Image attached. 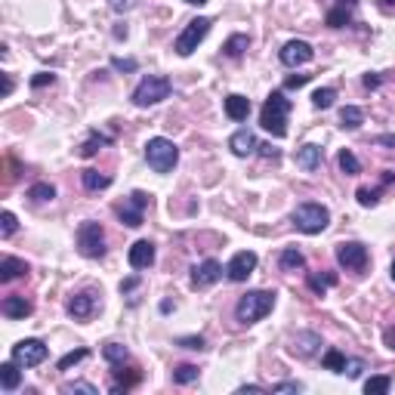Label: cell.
<instances>
[{
  "instance_id": "cell-52",
  "label": "cell",
  "mask_w": 395,
  "mask_h": 395,
  "mask_svg": "<svg viewBox=\"0 0 395 395\" xmlns=\"http://www.w3.org/2000/svg\"><path fill=\"white\" fill-rule=\"evenodd\" d=\"M13 93V80H10V74H3V96H10Z\"/></svg>"
},
{
  "instance_id": "cell-9",
  "label": "cell",
  "mask_w": 395,
  "mask_h": 395,
  "mask_svg": "<svg viewBox=\"0 0 395 395\" xmlns=\"http://www.w3.org/2000/svg\"><path fill=\"white\" fill-rule=\"evenodd\" d=\"M13 361H19L22 368H37L47 361V346L41 340H19L13 346Z\"/></svg>"
},
{
  "instance_id": "cell-54",
  "label": "cell",
  "mask_w": 395,
  "mask_h": 395,
  "mask_svg": "<svg viewBox=\"0 0 395 395\" xmlns=\"http://www.w3.org/2000/svg\"><path fill=\"white\" fill-rule=\"evenodd\" d=\"M377 143H380V145H395V136H380Z\"/></svg>"
},
{
  "instance_id": "cell-12",
  "label": "cell",
  "mask_w": 395,
  "mask_h": 395,
  "mask_svg": "<svg viewBox=\"0 0 395 395\" xmlns=\"http://www.w3.org/2000/svg\"><path fill=\"white\" fill-rule=\"evenodd\" d=\"M312 56H315V50H312V43H306V41H287L285 47H281V62H285L287 69L312 62Z\"/></svg>"
},
{
  "instance_id": "cell-51",
  "label": "cell",
  "mask_w": 395,
  "mask_h": 395,
  "mask_svg": "<svg viewBox=\"0 0 395 395\" xmlns=\"http://www.w3.org/2000/svg\"><path fill=\"white\" fill-rule=\"evenodd\" d=\"M139 285V278H127V281H121V294H127V290H133Z\"/></svg>"
},
{
  "instance_id": "cell-47",
  "label": "cell",
  "mask_w": 395,
  "mask_h": 395,
  "mask_svg": "<svg viewBox=\"0 0 395 395\" xmlns=\"http://www.w3.org/2000/svg\"><path fill=\"white\" fill-rule=\"evenodd\" d=\"M111 65H115L117 71H136V62H133V59H111Z\"/></svg>"
},
{
  "instance_id": "cell-14",
  "label": "cell",
  "mask_w": 395,
  "mask_h": 395,
  "mask_svg": "<svg viewBox=\"0 0 395 395\" xmlns=\"http://www.w3.org/2000/svg\"><path fill=\"white\" fill-rule=\"evenodd\" d=\"M96 294H90V290H84V294H74L69 300V315L78 318V322H87V318H93L96 312Z\"/></svg>"
},
{
  "instance_id": "cell-26",
  "label": "cell",
  "mask_w": 395,
  "mask_h": 395,
  "mask_svg": "<svg viewBox=\"0 0 395 395\" xmlns=\"http://www.w3.org/2000/svg\"><path fill=\"white\" fill-rule=\"evenodd\" d=\"M306 285H309V290H315L318 296H324L327 287L337 285V275H331V272H327V275H315V272H312L309 278H306Z\"/></svg>"
},
{
  "instance_id": "cell-15",
  "label": "cell",
  "mask_w": 395,
  "mask_h": 395,
  "mask_svg": "<svg viewBox=\"0 0 395 395\" xmlns=\"http://www.w3.org/2000/svg\"><path fill=\"white\" fill-rule=\"evenodd\" d=\"M127 259H130L133 269H148V266L155 263V244L152 241H136L127 253Z\"/></svg>"
},
{
  "instance_id": "cell-40",
  "label": "cell",
  "mask_w": 395,
  "mask_h": 395,
  "mask_svg": "<svg viewBox=\"0 0 395 395\" xmlns=\"http://www.w3.org/2000/svg\"><path fill=\"white\" fill-rule=\"evenodd\" d=\"M355 198H359L361 207H374L377 204V192H371V189H359L355 192Z\"/></svg>"
},
{
  "instance_id": "cell-17",
  "label": "cell",
  "mask_w": 395,
  "mask_h": 395,
  "mask_svg": "<svg viewBox=\"0 0 395 395\" xmlns=\"http://www.w3.org/2000/svg\"><path fill=\"white\" fill-rule=\"evenodd\" d=\"M318 346H322V337H318V333H296L294 343H290V352L300 355V359H312Z\"/></svg>"
},
{
  "instance_id": "cell-8",
  "label": "cell",
  "mask_w": 395,
  "mask_h": 395,
  "mask_svg": "<svg viewBox=\"0 0 395 395\" xmlns=\"http://www.w3.org/2000/svg\"><path fill=\"white\" fill-rule=\"evenodd\" d=\"M368 247L359 241H343L337 244V263L343 266V269H349V272H364L368 269Z\"/></svg>"
},
{
  "instance_id": "cell-55",
  "label": "cell",
  "mask_w": 395,
  "mask_h": 395,
  "mask_svg": "<svg viewBox=\"0 0 395 395\" xmlns=\"http://www.w3.org/2000/svg\"><path fill=\"white\" fill-rule=\"evenodd\" d=\"M238 392H263V386H241Z\"/></svg>"
},
{
  "instance_id": "cell-49",
  "label": "cell",
  "mask_w": 395,
  "mask_h": 395,
  "mask_svg": "<svg viewBox=\"0 0 395 395\" xmlns=\"http://www.w3.org/2000/svg\"><path fill=\"white\" fill-rule=\"evenodd\" d=\"M383 340H386V346H389L392 352H395V327H386V331H383Z\"/></svg>"
},
{
  "instance_id": "cell-46",
  "label": "cell",
  "mask_w": 395,
  "mask_h": 395,
  "mask_svg": "<svg viewBox=\"0 0 395 395\" xmlns=\"http://www.w3.org/2000/svg\"><path fill=\"white\" fill-rule=\"evenodd\" d=\"M303 84H309V74H290V78L285 80L287 90H294V87H303Z\"/></svg>"
},
{
  "instance_id": "cell-4",
  "label": "cell",
  "mask_w": 395,
  "mask_h": 395,
  "mask_svg": "<svg viewBox=\"0 0 395 395\" xmlns=\"http://www.w3.org/2000/svg\"><path fill=\"white\" fill-rule=\"evenodd\" d=\"M145 161L155 173H170L176 167V161H180V148L170 143V139L155 136L145 143Z\"/></svg>"
},
{
  "instance_id": "cell-24",
  "label": "cell",
  "mask_w": 395,
  "mask_h": 395,
  "mask_svg": "<svg viewBox=\"0 0 395 395\" xmlns=\"http://www.w3.org/2000/svg\"><path fill=\"white\" fill-rule=\"evenodd\" d=\"M115 380H117V383H115V389H111V392H127V389H130V386H136L139 383V380H143V374H139V371L136 368H130V371H124V368H117L115 371Z\"/></svg>"
},
{
  "instance_id": "cell-50",
  "label": "cell",
  "mask_w": 395,
  "mask_h": 395,
  "mask_svg": "<svg viewBox=\"0 0 395 395\" xmlns=\"http://www.w3.org/2000/svg\"><path fill=\"white\" fill-rule=\"evenodd\" d=\"M364 87L374 90V87H380V78H377V74H364Z\"/></svg>"
},
{
  "instance_id": "cell-36",
  "label": "cell",
  "mask_w": 395,
  "mask_h": 395,
  "mask_svg": "<svg viewBox=\"0 0 395 395\" xmlns=\"http://www.w3.org/2000/svg\"><path fill=\"white\" fill-rule=\"evenodd\" d=\"M349 19H352V13H349L346 6H337V10L327 13V25H331V28H343V25H349Z\"/></svg>"
},
{
  "instance_id": "cell-42",
  "label": "cell",
  "mask_w": 395,
  "mask_h": 395,
  "mask_svg": "<svg viewBox=\"0 0 395 395\" xmlns=\"http://www.w3.org/2000/svg\"><path fill=\"white\" fill-rule=\"evenodd\" d=\"M53 80H56V74H50V71H41V74H34V78H31V87H34V90H41V87L53 84Z\"/></svg>"
},
{
  "instance_id": "cell-29",
  "label": "cell",
  "mask_w": 395,
  "mask_h": 395,
  "mask_svg": "<svg viewBox=\"0 0 395 395\" xmlns=\"http://www.w3.org/2000/svg\"><path fill=\"white\" fill-rule=\"evenodd\" d=\"M340 121H343L346 130H359V127L364 124V111L355 108V106H346V108L340 111Z\"/></svg>"
},
{
  "instance_id": "cell-5",
  "label": "cell",
  "mask_w": 395,
  "mask_h": 395,
  "mask_svg": "<svg viewBox=\"0 0 395 395\" xmlns=\"http://www.w3.org/2000/svg\"><path fill=\"white\" fill-rule=\"evenodd\" d=\"M173 90V84H170V78H161V74H148V78L139 80V87L133 90V102H136L139 108H148V106H158L164 102Z\"/></svg>"
},
{
  "instance_id": "cell-56",
  "label": "cell",
  "mask_w": 395,
  "mask_h": 395,
  "mask_svg": "<svg viewBox=\"0 0 395 395\" xmlns=\"http://www.w3.org/2000/svg\"><path fill=\"white\" fill-rule=\"evenodd\" d=\"M185 3H192V6H201V3H207V0H185Z\"/></svg>"
},
{
  "instance_id": "cell-31",
  "label": "cell",
  "mask_w": 395,
  "mask_h": 395,
  "mask_svg": "<svg viewBox=\"0 0 395 395\" xmlns=\"http://www.w3.org/2000/svg\"><path fill=\"white\" fill-rule=\"evenodd\" d=\"M337 161H340V170H343V173H346V176H355V173H361V164H359V158H355L352 152H349V148H343Z\"/></svg>"
},
{
  "instance_id": "cell-25",
  "label": "cell",
  "mask_w": 395,
  "mask_h": 395,
  "mask_svg": "<svg viewBox=\"0 0 395 395\" xmlns=\"http://www.w3.org/2000/svg\"><path fill=\"white\" fill-rule=\"evenodd\" d=\"M322 364H324V371H333V374H346V355H343L340 349H327Z\"/></svg>"
},
{
  "instance_id": "cell-3",
  "label": "cell",
  "mask_w": 395,
  "mask_h": 395,
  "mask_svg": "<svg viewBox=\"0 0 395 395\" xmlns=\"http://www.w3.org/2000/svg\"><path fill=\"white\" fill-rule=\"evenodd\" d=\"M294 226L303 235H322L331 226V210L324 204H318V201H306L294 210Z\"/></svg>"
},
{
  "instance_id": "cell-58",
  "label": "cell",
  "mask_w": 395,
  "mask_h": 395,
  "mask_svg": "<svg viewBox=\"0 0 395 395\" xmlns=\"http://www.w3.org/2000/svg\"><path fill=\"white\" fill-rule=\"evenodd\" d=\"M340 3H343V6H346V3H355V0H340Z\"/></svg>"
},
{
  "instance_id": "cell-44",
  "label": "cell",
  "mask_w": 395,
  "mask_h": 395,
  "mask_svg": "<svg viewBox=\"0 0 395 395\" xmlns=\"http://www.w3.org/2000/svg\"><path fill=\"white\" fill-rule=\"evenodd\" d=\"M108 6L115 13H130L133 6H136V0H108Z\"/></svg>"
},
{
  "instance_id": "cell-2",
  "label": "cell",
  "mask_w": 395,
  "mask_h": 395,
  "mask_svg": "<svg viewBox=\"0 0 395 395\" xmlns=\"http://www.w3.org/2000/svg\"><path fill=\"white\" fill-rule=\"evenodd\" d=\"M287 115H290V99L281 90H275V93H269L263 111H259V124H263V130H269L275 139H281V136H287Z\"/></svg>"
},
{
  "instance_id": "cell-39",
  "label": "cell",
  "mask_w": 395,
  "mask_h": 395,
  "mask_svg": "<svg viewBox=\"0 0 395 395\" xmlns=\"http://www.w3.org/2000/svg\"><path fill=\"white\" fill-rule=\"evenodd\" d=\"M84 359H87V349H74V352H69V355H62V359H59L56 368L59 371H69V368H74V364L84 361Z\"/></svg>"
},
{
  "instance_id": "cell-38",
  "label": "cell",
  "mask_w": 395,
  "mask_h": 395,
  "mask_svg": "<svg viewBox=\"0 0 395 395\" xmlns=\"http://www.w3.org/2000/svg\"><path fill=\"white\" fill-rule=\"evenodd\" d=\"M16 229H19L16 213L3 210V216H0V235H3V238H13V232H16Z\"/></svg>"
},
{
  "instance_id": "cell-45",
  "label": "cell",
  "mask_w": 395,
  "mask_h": 395,
  "mask_svg": "<svg viewBox=\"0 0 395 395\" xmlns=\"http://www.w3.org/2000/svg\"><path fill=\"white\" fill-rule=\"evenodd\" d=\"M303 383H294V380H287V383H275L272 392H300Z\"/></svg>"
},
{
  "instance_id": "cell-43",
  "label": "cell",
  "mask_w": 395,
  "mask_h": 395,
  "mask_svg": "<svg viewBox=\"0 0 395 395\" xmlns=\"http://www.w3.org/2000/svg\"><path fill=\"white\" fill-rule=\"evenodd\" d=\"M176 346H182V349H204V337H180V340H176Z\"/></svg>"
},
{
  "instance_id": "cell-27",
  "label": "cell",
  "mask_w": 395,
  "mask_h": 395,
  "mask_svg": "<svg viewBox=\"0 0 395 395\" xmlns=\"http://www.w3.org/2000/svg\"><path fill=\"white\" fill-rule=\"evenodd\" d=\"M80 180H84V189H90V192H99V189H108V185H111V176L96 173V170H84Z\"/></svg>"
},
{
  "instance_id": "cell-33",
  "label": "cell",
  "mask_w": 395,
  "mask_h": 395,
  "mask_svg": "<svg viewBox=\"0 0 395 395\" xmlns=\"http://www.w3.org/2000/svg\"><path fill=\"white\" fill-rule=\"evenodd\" d=\"M333 99H337V90H333V87H322V90L312 93V106L315 108H331Z\"/></svg>"
},
{
  "instance_id": "cell-30",
  "label": "cell",
  "mask_w": 395,
  "mask_h": 395,
  "mask_svg": "<svg viewBox=\"0 0 395 395\" xmlns=\"http://www.w3.org/2000/svg\"><path fill=\"white\" fill-rule=\"evenodd\" d=\"M28 198L37 201V204H43V201H53L56 198V189L50 182H34L31 189H28Z\"/></svg>"
},
{
  "instance_id": "cell-23",
  "label": "cell",
  "mask_w": 395,
  "mask_h": 395,
  "mask_svg": "<svg viewBox=\"0 0 395 395\" xmlns=\"http://www.w3.org/2000/svg\"><path fill=\"white\" fill-rule=\"evenodd\" d=\"M278 263H281V269L285 272H296V269H303L306 266V257L296 247H285L281 250V257H278Z\"/></svg>"
},
{
  "instance_id": "cell-53",
  "label": "cell",
  "mask_w": 395,
  "mask_h": 395,
  "mask_svg": "<svg viewBox=\"0 0 395 395\" xmlns=\"http://www.w3.org/2000/svg\"><path fill=\"white\" fill-rule=\"evenodd\" d=\"M259 152H263V155H266V158H275V155H278V152H275V148H272V145H259Z\"/></svg>"
},
{
  "instance_id": "cell-48",
  "label": "cell",
  "mask_w": 395,
  "mask_h": 395,
  "mask_svg": "<svg viewBox=\"0 0 395 395\" xmlns=\"http://www.w3.org/2000/svg\"><path fill=\"white\" fill-rule=\"evenodd\" d=\"M361 371H364V364H361L359 359H346V374H349V377H359Z\"/></svg>"
},
{
  "instance_id": "cell-11",
  "label": "cell",
  "mask_w": 395,
  "mask_h": 395,
  "mask_svg": "<svg viewBox=\"0 0 395 395\" xmlns=\"http://www.w3.org/2000/svg\"><path fill=\"white\" fill-rule=\"evenodd\" d=\"M257 269V253L253 250H241V253H235L232 259H229V266H226V275H229V281H247V275Z\"/></svg>"
},
{
  "instance_id": "cell-6",
  "label": "cell",
  "mask_w": 395,
  "mask_h": 395,
  "mask_svg": "<svg viewBox=\"0 0 395 395\" xmlns=\"http://www.w3.org/2000/svg\"><path fill=\"white\" fill-rule=\"evenodd\" d=\"M78 250L84 253L87 259H99L102 253H106V229H102L99 222H93V220L80 222V229H78Z\"/></svg>"
},
{
  "instance_id": "cell-20",
  "label": "cell",
  "mask_w": 395,
  "mask_h": 395,
  "mask_svg": "<svg viewBox=\"0 0 395 395\" xmlns=\"http://www.w3.org/2000/svg\"><path fill=\"white\" fill-rule=\"evenodd\" d=\"M226 115L232 117V121H247V115H250V99L247 96H241V93H232L226 99Z\"/></svg>"
},
{
  "instance_id": "cell-16",
  "label": "cell",
  "mask_w": 395,
  "mask_h": 395,
  "mask_svg": "<svg viewBox=\"0 0 395 395\" xmlns=\"http://www.w3.org/2000/svg\"><path fill=\"white\" fill-rule=\"evenodd\" d=\"M229 148H232V155H238V158H247V155H253L259 148V143L250 130H238V133H232V139H229Z\"/></svg>"
},
{
  "instance_id": "cell-21",
  "label": "cell",
  "mask_w": 395,
  "mask_h": 395,
  "mask_svg": "<svg viewBox=\"0 0 395 395\" xmlns=\"http://www.w3.org/2000/svg\"><path fill=\"white\" fill-rule=\"evenodd\" d=\"M28 275V266L22 263L16 257H3V263H0V281H16V278H25Z\"/></svg>"
},
{
  "instance_id": "cell-22",
  "label": "cell",
  "mask_w": 395,
  "mask_h": 395,
  "mask_svg": "<svg viewBox=\"0 0 395 395\" xmlns=\"http://www.w3.org/2000/svg\"><path fill=\"white\" fill-rule=\"evenodd\" d=\"M0 309H3L6 318H28L31 315V303H28L25 296H6Z\"/></svg>"
},
{
  "instance_id": "cell-7",
  "label": "cell",
  "mask_w": 395,
  "mask_h": 395,
  "mask_svg": "<svg viewBox=\"0 0 395 395\" xmlns=\"http://www.w3.org/2000/svg\"><path fill=\"white\" fill-rule=\"evenodd\" d=\"M207 31H210V19H192L189 25H185V31L176 37V43H173V50L180 56H192L198 50V43L207 37Z\"/></svg>"
},
{
  "instance_id": "cell-41",
  "label": "cell",
  "mask_w": 395,
  "mask_h": 395,
  "mask_svg": "<svg viewBox=\"0 0 395 395\" xmlns=\"http://www.w3.org/2000/svg\"><path fill=\"white\" fill-rule=\"evenodd\" d=\"M62 392H87V395H99V389L90 383H69V386H62Z\"/></svg>"
},
{
  "instance_id": "cell-37",
  "label": "cell",
  "mask_w": 395,
  "mask_h": 395,
  "mask_svg": "<svg viewBox=\"0 0 395 395\" xmlns=\"http://www.w3.org/2000/svg\"><path fill=\"white\" fill-rule=\"evenodd\" d=\"M173 380H176V383H195V380H198V368H195V364H180V368L173 371Z\"/></svg>"
},
{
  "instance_id": "cell-35",
  "label": "cell",
  "mask_w": 395,
  "mask_h": 395,
  "mask_svg": "<svg viewBox=\"0 0 395 395\" xmlns=\"http://www.w3.org/2000/svg\"><path fill=\"white\" fill-rule=\"evenodd\" d=\"M389 386H392L389 377H371L368 383H364V392L368 395H386L389 392Z\"/></svg>"
},
{
  "instance_id": "cell-10",
  "label": "cell",
  "mask_w": 395,
  "mask_h": 395,
  "mask_svg": "<svg viewBox=\"0 0 395 395\" xmlns=\"http://www.w3.org/2000/svg\"><path fill=\"white\" fill-rule=\"evenodd\" d=\"M145 207H148V195H145V192H133V195L127 198L121 207H117V216H121V222H124V226L139 229V226H143Z\"/></svg>"
},
{
  "instance_id": "cell-34",
  "label": "cell",
  "mask_w": 395,
  "mask_h": 395,
  "mask_svg": "<svg viewBox=\"0 0 395 395\" xmlns=\"http://www.w3.org/2000/svg\"><path fill=\"white\" fill-rule=\"evenodd\" d=\"M102 355H106V359L111 361V364H124L127 361V346H121V343H108L106 349H102Z\"/></svg>"
},
{
  "instance_id": "cell-19",
  "label": "cell",
  "mask_w": 395,
  "mask_h": 395,
  "mask_svg": "<svg viewBox=\"0 0 395 395\" xmlns=\"http://www.w3.org/2000/svg\"><path fill=\"white\" fill-rule=\"evenodd\" d=\"M22 364L19 361H3L0 364V386H3V392H16L19 383H22Z\"/></svg>"
},
{
  "instance_id": "cell-59",
  "label": "cell",
  "mask_w": 395,
  "mask_h": 395,
  "mask_svg": "<svg viewBox=\"0 0 395 395\" xmlns=\"http://www.w3.org/2000/svg\"><path fill=\"white\" fill-rule=\"evenodd\" d=\"M389 272H392V281H395V263H392V269H389Z\"/></svg>"
},
{
  "instance_id": "cell-28",
  "label": "cell",
  "mask_w": 395,
  "mask_h": 395,
  "mask_svg": "<svg viewBox=\"0 0 395 395\" xmlns=\"http://www.w3.org/2000/svg\"><path fill=\"white\" fill-rule=\"evenodd\" d=\"M247 43H250V37L247 34H232L226 41V47H222V53H226L229 59H238L244 53V50H247Z\"/></svg>"
},
{
  "instance_id": "cell-32",
  "label": "cell",
  "mask_w": 395,
  "mask_h": 395,
  "mask_svg": "<svg viewBox=\"0 0 395 395\" xmlns=\"http://www.w3.org/2000/svg\"><path fill=\"white\" fill-rule=\"evenodd\" d=\"M111 143V139L108 136H99V133H93V136L90 139H87V143L84 145H80V158H93V155L96 152H99V148L102 145H108Z\"/></svg>"
},
{
  "instance_id": "cell-13",
  "label": "cell",
  "mask_w": 395,
  "mask_h": 395,
  "mask_svg": "<svg viewBox=\"0 0 395 395\" xmlns=\"http://www.w3.org/2000/svg\"><path fill=\"white\" fill-rule=\"evenodd\" d=\"M222 278V266L216 263V259H204L201 266H195L192 269V287H210V285H216V281Z\"/></svg>"
},
{
  "instance_id": "cell-18",
  "label": "cell",
  "mask_w": 395,
  "mask_h": 395,
  "mask_svg": "<svg viewBox=\"0 0 395 395\" xmlns=\"http://www.w3.org/2000/svg\"><path fill=\"white\" fill-rule=\"evenodd\" d=\"M322 158H324V152H322V145H303V148H296V167H303V170H318L322 167Z\"/></svg>"
},
{
  "instance_id": "cell-1",
  "label": "cell",
  "mask_w": 395,
  "mask_h": 395,
  "mask_svg": "<svg viewBox=\"0 0 395 395\" xmlns=\"http://www.w3.org/2000/svg\"><path fill=\"white\" fill-rule=\"evenodd\" d=\"M275 309V290H247L235 306V318L241 324H257Z\"/></svg>"
},
{
  "instance_id": "cell-57",
  "label": "cell",
  "mask_w": 395,
  "mask_h": 395,
  "mask_svg": "<svg viewBox=\"0 0 395 395\" xmlns=\"http://www.w3.org/2000/svg\"><path fill=\"white\" fill-rule=\"evenodd\" d=\"M383 3H386V6H395V0H383Z\"/></svg>"
}]
</instances>
